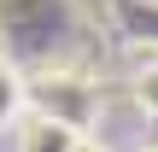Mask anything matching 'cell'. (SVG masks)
Masks as SVG:
<instances>
[{"instance_id":"1","label":"cell","mask_w":158,"mask_h":152,"mask_svg":"<svg viewBox=\"0 0 158 152\" xmlns=\"http://www.w3.org/2000/svg\"><path fill=\"white\" fill-rule=\"evenodd\" d=\"M12 152H82V123L64 111H29L12 129Z\"/></svg>"},{"instance_id":"2","label":"cell","mask_w":158,"mask_h":152,"mask_svg":"<svg viewBox=\"0 0 158 152\" xmlns=\"http://www.w3.org/2000/svg\"><path fill=\"white\" fill-rule=\"evenodd\" d=\"M29 117V94H23V76L0 59V135H12L18 123Z\"/></svg>"},{"instance_id":"3","label":"cell","mask_w":158,"mask_h":152,"mask_svg":"<svg viewBox=\"0 0 158 152\" xmlns=\"http://www.w3.org/2000/svg\"><path fill=\"white\" fill-rule=\"evenodd\" d=\"M82 152H100V146H88V141H82Z\"/></svg>"},{"instance_id":"4","label":"cell","mask_w":158,"mask_h":152,"mask_svg":"<svg viewBox=\"0 0 158 152\" xmlns=\"http://www.w3.org/2000/svg\"><path fill=\"white\" fill-rule=\"evenodd\" d=\"M147 152H158V146H147Z\"/></svg>"}]
</instances>
